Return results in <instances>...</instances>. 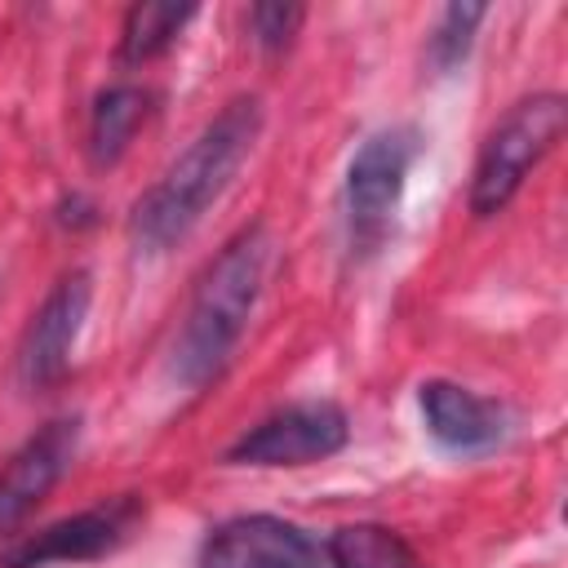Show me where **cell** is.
I'll list each match as a JSON object with an SVG mask.
<instances>
[{
    "mask_svg": "<svg viewBox=\"0 0 568 568\" xmlns=\"http://www.w3.org/2000/svg\"><path fill=\"white\" fill-rule=\"evenodd\" d=\"M262 133V102L257 98H231L200 133L195 142L169 164V173L133 204L129 235L146 253H164L178 240L191 235V226L209 213V204L231 186L235 169L253 151Z\"/></svg>",
    "mask_w": 568,
    "mask_h": 568,
    "instance_id": "obj_1",
    "label": "cell"
},
{
    "mask_svg": "<svg viewBox=\"0 0 568 568\" xmlns=\"http://www.w3.org/2000/svg\"><path fill=\"white\" fill-rule=\"evenodd\" d=\"M271 257H275V240L262 222H253L209 262V271L195 284V297L186 306L178 346H173L178 382L200 390L222 377V368L231 364V355L244 337V324L262 297Z\"/></svg>",
    "mask_w": 568,
    "mask_h": 568,
    "instance_id": "obj_2",
    "label": "cell"
},
{
    "mask_svg": "<svg viewBox=\"0 0 568 568\" xmlns=\"http://www.w3.org/2000/svg\"><path fill=\"white\" fill-rule=\"evenodd\" d=\"M564 124H568V102L559 93H532L515 102L479 146L470 178V213L475 217L501 213L524 186L528 169L559 142Z\"/></svg>",
    "mask_w": 568,
    "mask_h": 568,
    "instance_id": "obj_3",
    "label": "cell"
},
{
    "mask_svg": "<svg viewBox=\"0 0 568 568\" xmlns=\"http://www.w3.org/2000/svg\"><path fill=\"white\" fill-rule=\"evenodd\" d=\"M351 439V422L333 399H306V404H288L280 413H271L266 422H257L253 430H244L231 448L226 462L240 466H306V462H324L337 448H346Z\"/></svg>",
    "mask_w": 568,
    "mask_h": 568,
    "instance_id": "obj_4",
    "label": "cell"
},
{
    "mask_svg": "<svg viewBox=\"0 0 568 568\" xmlns=\"http://www.w3.org/2000/svg\"><path fill=\"white\" fill-rule=\"evenodd\" d=\"M142 524V501L133 493H120L102 506H89L80 515H67L36 537H22L0 555V568H44V564H84L120 550L133 528Z\"/></svg>",
    "mask_w": 568,
    "mask_h": 568,
    "instance_id": "obj_5",
    "label": "cell"
},
{
    "mask_svg": "<svg viewBox=\"0 0 568 568\" xmlns=\"http://www.w3.org/2000/svg\"><path fill=\"white\" fill-rule=\"evenodd\" d=\"M417 155V138L408 129H382L373 133L346 169V217L355 244H377L386 235V222L404 195L408 164Z\"/></svg>",
    "mask_w": 568,
    "mask_h": 568,
    "instance_id": "obj_6",
    "label": "cell"
},
{
    "mask_svg": "<svg viewBox=\"0 0 568 568\" xmlns=\"http://www.w3.org/2000/svg\"><path fill=\"white\" fill-rule=\"evenodd\" d=\"M89 297H93V284H89L84 271H71L49 288V297L36 306V315H31V324L18 342L22 386L44 390V386L62 382V373L71 364V346H75L80 324L89 315Z\"/></svg>",
    "mask_w": 568,
    "mask_h": 568,
    "instance_id": "obj_7",
    "label": "cell"
},
{
    "mask_svg": "<svg viewBox=\"0 0 568 568\" xmlns=\"http://www.w3.org/2000/svg\"><path fill=\"white\" fill-rule=\"evenodd\" d=\"M200 568H320V546L280 515H235L200 541Z\"/></svg>",
    "mask_w": 568,
    "mask_h": 568,
    "instance_id": "obj_8",
    "label": "cell"
},
{
    "mask_svg": "<svg viewBox=\"0 0 568 568\" xmlns=\"http://www.w3.org/2000/svg\"><path fill=\"white\" fill-rule=\"evenodd\" d=\"M75 448H80V417H53L0 466V532L22 524L53 493V484L71 470Z\"/></svg>",
    "mask_w": 568,
    "mask_h": 568,
    "instance_id": "obj_9",
    "label": "cell"
},
{
    "mask_svg": "<svg viewBox=\"0 0 568 568\" xmlns=\"http://www.w3.org/2000/svg\"><path fill=\"white\" fill-rule=\"evenodd\" d=\"M417 404H422L426 430L453 453H488L506 439V408L457 382H444V377L422 382Z\"/></svg>",
    "mask_w": 568,
    "mask_h": 568,
    "instance_id": "obj_10",
    "label": "cell"
},
{
    "mask_svg": "<svg viewBox=\"0 0 568 568\" xmlns=\"http://www.w3.org/2000/svg\"><path fill=\"white\" fill-rule=\"evenodd\" d=\"M151 102L155 98L142 84H111L106 93H98L93 115H89V160L98 169H111L129 151L133 133L151 115Z\"/></svg>",
    "mask_w": 568,
    "mask_h": 568,
    "instance_id": "obj_11",
    "label": "cell"
},
{
    "mask_svg": "<svg viewBox=\"0 0 568 568\" xmlns=\"http://www.w3.org/2000/svg\"><path fill=\"white\" fill-rule=\"evenodd\" d=\"M191 18H195V4H164V0L133 4L124 13V27H120V62L142 67V62L160 58L182 36V27Z\"/></svg>",
    "mask_w": 568,
    "mask_h": 568,
    "instance_id": "obj_12",
    "label": "cell"
},
{
    "mask_svg": "<svg viewBox=\"0 0 568 568\" xmlns=\"http://www.w3.org/2000/svg\"><path fill=\"white\" fill-rule=\"evenodd\" d=\"M333 568H426L413 546L382 524H346L328 537Z\"/></svg>",
    "mask_w": 568,
    "mask_h": 568,
    "instance_id": "obj_13",
    "label": "cell"
},
{
    "mask_svg": "<svg viewBox=\"0 0 568 568\" xmlns=\"http://www.w3.org/2000/svg\"><path fill=\"white\" fill-rule=\"evenodd\" d=\"M484 13H488L484 4H448L439 13V22L430 31V44H426L435 71H453L470 53V40H475V27L484 22Z\"/></svg>",
    "mask_w": 568,
    "mask_h": 568,
    "instance_id": "obj_14",
    "label": "cell"
},
{
    "mask_svg": "<svg viewBox=\"0 0 568 568\" xmlns=\"http://www.w3.org/2000/svg\"><path fill=\"white\" fill-rule=\"evenodd\" d=\"M306 9L302 4H280V0H266V4H253L248 9V31H253V44L262 53H280L288 49V40L297 36Z\"/></svg>",
    "mask_w": 568,
    "mask_h": 568,
    "instance_id": "obj_15",
    "label": "cell"
}]
</instances>
